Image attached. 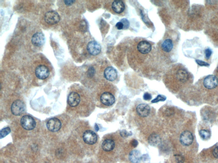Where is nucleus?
Segmentation results:
<instances>
[{"label":"nucleus","instance_id":"obj_1","mask_svg":"<svg viewBox=\"0 0 218 163\" xmlns=\"http://www.w3.org/2000/svg\"><path fill=\"white\" fill-rule=\"evenodd\" d=\"M21 126L23 128L28 131H31L34 129L36 122L34 118L28 115L24 116L21 120Z\"/></svg>","mask_w":218,"mask_h":163},{"label":"nucleus","instance_id":"obj_2","mask_svg":"<svg viewBox=\"0 0 218 163\" xmlns=\"http://www.w3.org/2000/svg\"><path fill=\"white\" fill-rule=\"evenodd\" d=\"M25 108L26 107L24 103L21 100H17L12 103L11 110L14 115L20 116L24 113Z\"/></svg>","mask_w":218,"mask_h":163},{"label":"nucleus","instance_id":"obj_3","mask_svg":"<svg viewBox=\"0 0 218 163\" xmlns=\"http://www.w3.org/2000/svg\"><path fill=\"white\" fill-rule=\"evenodd\" d=\"M203 85L208 90L214 89L218 85V78L215 75H210L204 78Z\"/></svg>","mask_w":218,"mask_h":163},{"label":"nucleus","instance_id":"obj_4","mask_svg":"<svg viewBox=\"0 0 218 163\" xmlns=\"http://www.w3.org/2000/svg\"><path fill=\"white\" fill-rule=\"evenodd\" d=\"M44 20L45 22L49 24H55L59 22L60 16L56 11L53 10L49 11L45 14Z\"/></svg>","mask_w":218,"mask_h":163},{"label":"nucleus","instance_id":"obj_5","mask_svg":"<svg viewBox=\"0 0 218 163\" xmlns=\"http://www.w3.org/2000/svg\"><path fill=\"white\" fill-rule=\"evenodd\" d=\"M47 129L51 132H56L59 131L62 127V122L56 118H50L46 123Z\"/></svg>","mask_w":218,"mask_h":163},{"label":"nucleus","instance_id":"obj_6","mask_svg":"<svg viewBox=\"0 0 218 163\" xmlns=\"http://www.w3.org/2000/svg\"><path fill=\"white\" fill-rule=\"evenodd\" d=\"M83 139L85 142L87 144L93 145L96 142L97 136L93 131H87L83 134Z\"/></svg>","mask_w":218,"mask_h":163},{"label":"nucleus","instance_id":"obj_7","mask_svg":"<svg viewBox=\"0 0 218 163\" xmlns=\"http://www.w3.org/2000/svg\"><path fill=\"white\" fill-rule=\"evenodd\" d=\"M193 141V135L190 131H184L180 135V142L183 145L188 146L192 144Z\"/></svg>","mask_w":218,"mask_h":163},{"label":"nucleus","instance_id":"obj_8","mask_svg":"<svg viewBox=\"0 0 218 163\" xmlns=\"http://www.w3.org/2000/svg\"><path fill=\"white\" fill-rule=\"evenodd\" d=\"M37 78L40 80H44L49 77V71L48 67L44 65H40L37 67L35 70Z\"/></svg>","mask_w":218,"mask_h":163},{"label":"nucleus","instance_id":"obj_9","mask_svg":"<svg viewBox=\"0 0 218 163\" xmlns=\"http://www.w3.org/2000/svg\"><path fill=\"white\" fill-rule=\"evenodd\" d=\"M88 52L92 55H97L101 51V47L98 43L95 41L89 42L87 45Z\"/></svg>","mask_w":218,"mask_h":163},{"label":"nucleus","instance_id":"obj_10","mask_svg":"<svg viewBox=\"0 0 218 163\" xmlns=\"http://www.w3.org/2000/svg\"><path fill=\"white\" fill-rule=\"evenodd\" d=\"M176 79L181 83H186L190 79V73L185 68H180L176 71Z\"/></svg>","mask_w":218,"mask_h":163},{"label":"nucleus","instance_id":"obj_11","mask_svg":"<svg viewBox=\"0 0 218 163\" xmlns=\"http://www.w3.org/2000/svg\"><path fill=\"white\" fill-rule=\"evenodd\" d=\"M100 100L104 105L106 106H111L115 103V98L110 93L104 92L101 94Z\"/></svg>","mask_w":218,"mask_h":163},{"label":"nucleus","instance_id":"obj_12","mask_svg":"<svg viewBox=\"0 0 218 163\" xmlns=\"http://www.w3.org/2000/svg\"><path fill=\"white\" fill-rule=\"evenodd\" d=\"M45 38L44 34L42 33H35L32 37V43L33 45L38 47H40L43 45L45 42Z\"/></svg>","mask_w":218,"mask_h":163},{"label":"nucleus","instance_id":"obj_13","mask_svg":"<svg viewBox=\"0 0 218 163\" xmlns=\"http://www.w3.org/2000/svg\"><path fill=\"white\" fill-rule=\"evenodd\" d=\"M104 75L106 80L112 82L117 78V72L115 68L109 66L106 68L104 72Z\"/></svg>","mask_w":218,"mask_h":163},{"label":"nucleus","instance_id":"obj_14","mask_svg":"<svg viewBox=\"0 0 218 163\" xmlns=\"http://www.w3.org/2000/svg\"><path fill=\"white\" fill-rule=\"evenodd\" d=\"M138 52L142 54H147L150 52L152 49V46L148 41L143 40L140 41L137 45Z\"/></svg>","mask_w":218,"mask_h":163},{"label":"nucleus","instance_id":"obj_15","mask_svg":"<svg viewBox=\"0 0 218 163\" xmlns=\"http://www.w3.org/2000/svg\"><path fill=\"white\" fill-rule=\"evenodd\" d=\"M81 100L80 95L75 92L70 93L68 97V103L70 106H77Z\"/></svg>","mask_w":218,"mask_h":163},{"label":"nucleus","instance_id":"obj_16","mask_svg":"<svg viewBox=\"0 0 218 163\" xmlns=\"http://www.w3.org/2000/svg\"><path fill=\"white\" fill-rule=\"evenodd\" d=\"M150 107L147 104H141L136 108V112L141 117H147L150 113Z\"/></svg>","mask_w":218,"mask_h":163},{"label":"nucleus","instance_id":"obj_17","mask_svg":"<svg viewBox=\"0 0 218 163\" xmlns=\"http://www.w3.org/2000/svg\"><path fill=\"white\" fill-rule=\"evenodd\" d=\"M112 8L115 13L120 14L125 10V4L122 1H114L112 3Z\"/></svg>","mask_w":218,"mask_h":163},{"label":"nucleus","instance_id":"obj_18","mask_svg":"<svg viewBox=\"0 0 218 163\" xmlns=\"http://www.w3.org/2000/svg\"><path fill=\"white\" fill-rule=\"evenodd\" d=\"M102 148L104 151L109 152L112 151L115 148V143L114 141L110 139H106L103 142Z\"/></svg>","mask_w":218,"mask_h":163},{"label":"nucleus","instance_id":"obj_19","mask_svg":"<svg viewBox=\"0 0 218 163\" xmlns=\"http://www.w3.org/2000/svg\"><path fill=\"white\" fill-rule=\"evenodd\" d=\"M129 159L131 162L138 163L141 159L142 156L141 153L137 150H134L130 152L129 155Z\"/></svg>","mask_w":218,"mask_h":163},{"label":"nucleus","instance_id":"obj_20","mask_svg":"<svg viewBox=\"0 0 218 163\" xmlns=\"http://www.w3.org/2000/svg\"><path fill=\"white\" fill-rule=\"evenodd\" d=\"M162 48L166 52L169 53L171 52L173 48V43L172 39H167L164 40L162 43Z\"/></svg>","mask_w":218,"mask_h":163},{"label":"nucleus","instance_id":"obj_21","mask_svg":"<svg viewBox=\"0 0 218 163\" xmlns=\"http://www.w3.org/2000/svg\"><path fill=\"white\" fill-rule=\"evenodd\" d=\"M148 140L150 145L156 146L160 143L161 139L158 135L154 133L149 136Z\"/></svg>","mask_w":218,"mask_h":163},{"label":"nucleus","instance_id":"obj_22","mask_svg":"<svg viewBox=\"0 0 218 163\" xmlns=\"http://www.w3.org/2000/svg\"><path fill=\"white\" fill-rule=\"evenodd\" d=\"M201 137L203 139L207 140L211 137V133L208 130H202L199 132Z\"/></svg>","mask_w":218,"mask_h":163},{"label":"nucleus","instance_id":"obj_23","mask_svg":"<svg viewBox=\"0 0 218 163\" xmlns=\"http://www.w3.org/2000/svg\"><path fill=\"white\" fill-rule=\"evenodd\" d=\"M10 128H9V127H7V128H4V129H2L1 131V133H0L1 139L3 138L6 136L7 135L10 133Z\"/></svg>","mask_w":218,"mask_h":163},{"label":"nucleus","instance_id":"obj_24","mask_svg":"<svg viewBox=\"0 0 218 163\" xmlns=\"http://www.w3.org/2000/svg\"><path fill=\"white\" fill-rule=\"evenodd\" d=\"M166 97L165 96H164V95H158L157 96L156 98L153 99L151 101V102L152 103H155L160 102V101L164 102V101L166 100Z\"/></svg>","mask_w":218,"mask_h":163},{"label":"nucleus","instance_id":"obj_25","mask_svg":"<svg viewBox=\"0 0 218 163\" xmlns=\"http://www.w3.org/2000/svg\"><path fill=\"white\" fill-rule=\"evenodd\" d=\"M120 135L122 137L126 138L131 136L132 134V132H128L125 130H123L120 132Z\"/></svg>","mask_w":218,"mask_h":163},{"label":"nucleus","instance_id":"obj_26","mask_svg":"<svg viewBox=\"0 0 218 163\" xmlns=\"http://www.w3.org/2000/svg\"><path fill=\"white\" fill-rule=\"evenodd\" d=\"M212 50L211 49L208 48L206 49L205 50V58H206L207 60H209V59L211 57V55H212Z\"/></svg>","mask_w":218,"mask_h":163},{"label":"nucleus","instance_id":"obj_27","mask_svg":"<svg viewBox=\"0 0 218 163\" xmlns=\"http://www.w3.org/2000/svg\"><path fill=\"white\" fill-rule=\"evenodd\" d=\"M175 158L177 163H184L185 159L183 156L180 155H176L175 156Z\"/></svg>","mask_w":218,"mask_h":163},{"label":"nucleus","instance_id":"obj_28","mask_svg":"<svg viewBox=\"0 0 218 163\" xmlns=\"http://www.w3.org/2000/svg\"><path fill=\"white\" fill-rule=\"evenodd\" d=\"M196 61L197 64L200 65V66H208L210 65V64L209 63H207V62H205L203 61L199 60H196Z\"/></svg>","mask_w":218,"mask_h":163},{"label":"nucleus","instance_id":"obj_29","mask_svg":"<svg viewBox=\"0 0 218 163\" xmlns=\"http://www.w3.org/2000/svg\"><path fill=\"white\" fill-rule=\"evenodd\" d=\"M95 70L93 67H90L88 71V75L89 77H93L95 75Z\"/></svg>","mask_w":218,"mask_h":163},{"label":"nucleus","instance_id":"obj_30","mask_svg":"<svg viewBox=\"0 0 218 163\" xmlns=\"http://www.w3.org/2000/svg\"><path fill=\"white\" fill-rule=\"evenodd\" d=\"M121 22L123 23L124 25V29H127L129 27L130 23L129 21L125 18L122 19Z\"/></svg>","mask_w":218,"mask_h":163},{"label":"nucleus","instance_id":"obj_31","mask_svg":"<svg viewBox=\"0 0 218 163\" xmlns=\"http://www.w3.org/2000/svg\"><path fill=\"white\" fill-rule=\"evenodd\" d=\"M116 28L119 30L122 29H124V25L122 22H119L116 24Z\"/></svg>","mask_w":218,"mask_h":163},{"label":"nucleus","instance_id":"obj_32","mask_svg":"<svg viewBox=\"0 0 218 163\" xmlns=\"http://www.w3.org/2000/svg\"><path fill=\"white\" fill-rule=\"evenodd\" d=\"M143 98L144 100H149L152 99V96L151 94L148 93H144V96H143Z\"/></svg>","mask_w":218,"mask_h":163},{"label":"nucleus","instance_id":"obj_33","mask_svg":"<svg viewBox=\"0 0 218 163\" xmlns=\"http://www.w3.org/2000/svg\"><path fill=\"white\" fill-rule=\"evenodd\" d=\"M213 155L215 158L218 159V146L214 149L213 151Z\"/></svg>","mask_w":218,"mask_h":163},{"label":"nucleus","instance_id":"obj_34","mask_svg":"<svg viewBox=\"0 0 218 163\" xmlns=\"http://www.w3.org/2000/svg\"><path fill=\"white\" fill-rule=\"evenodd\" d=\"M75 1H72H72L71 0H70V1L69 0H68V1L67 0V1H64V3L67 5L70 6L72 5L74 2H75Z\"/></svg>","mask_w":218,"mask_h":163},{"label":"nucleus","instance_id":"obj_35","mask_svg":"<svg viewBox=\"0 0 218 163\" xmlns=\"http://www.w3.org/2000/svg\"><path fill=\"white\" fill-rule=\"evenodd\" d=\"M131 145L133 147H135L138 145V142L136 140L133 139L131 142Z\"/></svg>","mask_w":218,"mask_h":163},{"label":"nucleus","instance_id":"obj_36","mask_svg":"<svg viewBox=\"0 0 218 163\" xmlns=\"http://www.w3.org/2000/svg\"><path fill=\"white\" fill-rule=\"evenodd\" d=\"M172 111L171 110L167 109L166 111V113L167 114V115L170 116L172 114Z\"/></svg>","mask_w":218,"mask_h":163},{"label":"nucleus","instance_id":"obj_37","mask_svg":"<svg viewBox=\"0 0 218 163\" xmlns=\"http://www.w3.org/2000/svg\"><path fill=\"white\" fill-rule=\"evenodd\" d=\"M95 129L96 131H99V128L98 125H97V124H95Z\"/></svg>","mask_w":218,"mask_h":163},{"label":"nucleus","instance_id":"obj_38","mask_svg":"<svg viewBox=\"0 0 218 163\" xmlns=\"http://www.w3.org/2000/svg\"><path fill=\"white\" fill-rule=\"evenodd\" d=\"M216 71H217V74H218V65L217 67V69H216Z\"/></svg>","mask_w":218,"mask_h":163}]
</instances>
